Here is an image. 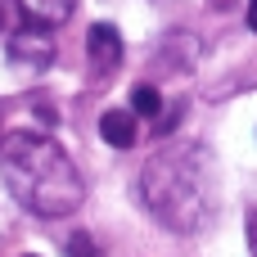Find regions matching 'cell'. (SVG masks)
I'll return each mask as SVG.
<instances>
[{
    "mask_svg": "<svg viewBox=\"0 0 257 257\" xmlns=\"http://www.w3.org/2000/svg\"><path fill=\"white\" fill-rule=\"evenodd\" d=\"M86 54H90L95 72L117 68V59H122V36H117V27H113V23H95V27L86 32Z\"/></svg>",
    "mask_w": 257,
    "mask_h": 257,
    "instance_id": "obj_2",
    "label": "cell"
},
{
    "mask_svg": "<svg viewBox=\"0 0 257 257\" xmlns=\"http://www.w3.org/2000/svg\"><path fill=\"white\" fill-rule=\"evenodd\" d=\"M9 59L23 63V68H45V63L54 59V45H50V36H45L41 27H23V32L9 41Z\"/></svg>",
    "mask_w": 257,
    "mask_h": 257,
    "instance_id": "obj_3",
    "label": "cell"
},
{
    "mask_svg": "<svg viewBox=\"0 0 257 257\" xmlns=\"http://www.w3.org/2000/svg\"><path fill=\"white\" fill-rule=\"evenodd\" d=\"M14 9L27 18V27H59L72 14V0H14Z\"/></svg>",
    "mask_w": 257,
    "mask_h": 257,
    "instance_id": "obj_4",
    "label": "cell"
},
{
    "mask_svg": "<svg viewBox=\"0 0 257 257\" xmlns=\"http://www.w3.org/2000/svg\"><path fill=\"white\" fill-rule=\"evenodd\" d=\"M248 244H253V253H257V212L248 217Z\"/></svg>",
    "mask_w": 257,
    "mask_h": 257,
    "instance_id": "obj_8",
    "label": "cell"
},
{
    "mask_svg": "<svg viewBox=\"0 0 257 257\" xmlns=\"http://www.w3.org/2000/svg\"><path fill=\"white\" fill-rule=\"evenodd\" d=\"M27 257H36V253H27Z\"/></svg>",
    "mask_w": 257,
    "mask_h": 257,
    "instance_id": "obj_10",
    "label": "cell"
},
{
    "mask_svg": "<svg viewBox=\"0 0 257 257\" xmlns=\"http://www.w3.org/2000/svg\"><path fill=\"white\" fill-rule=\"evenodd\" d=\"M248 27L257 32V0H248Z\"/></svg>",
    "mask_w": 257,
    "mask_h": 257,
    "instance_id": "obj_9",
    "label": "cell"
},
{
    "mask_svg": "<svg viewBox=\"0 0 257 257\" xmlns=\"http://www.w3.org/2000/svg\"><path fill=\"white\" fill-rule=\"evenodd\" d=\"M0 176L9 185V194L36 217H68L81 203V176H77L72 158L54 140L32 136V131L5 136Z\"/></svg>",
    "mask_w": 257,
    "mask_h": 257,
    "instance_id": "obj_1",
    "label": "cell"
},
{
    "mask_svg": "<svg viewBox=\"0 0 257 257\" xmlns=\"http://www.w3.org/2000/svg\"><path fill=\"white\" fill-rule=\"evenodd\" d=\"M131 113H136V117H158V113H163L158 86H145V81H140V86L131 90Z\"/></svg>",
    "mask_w": 257,
    "mask_h": 257,
    "instance_id": "obj_6",
    "label": "cell"
},
{
    "mask_svg": "<svg viewBox=\"0 0 257 257\" xmlns=\"http://www.w3.org/2000/svg\"><path fill=\"white\" fill-rule=\"evenodd\" d=\"M68 257H95L90 239H86V235H72V239H68Z\"/></svg>",
    "mask_w": 257,
    "mask_h": 257,
    "instance_id": "obj_7",
    "label": "cell"
},
{
    "mask_svg": "<svg viewBox=\"0 0 257 257\" xmlns=\"http://www.w3.org/2000/svg\"><path fill=\"white\" fill-rule=\"evenodd\" d=\"M99 136L113 145V149H131L136 145V113L131 108H108L99 117Z\"/></svg>",
    "mask_w": 257,
    "mask_h": 257,
    "instance_id": "obj_5",
    "label": "cell"
}]
</instances>
